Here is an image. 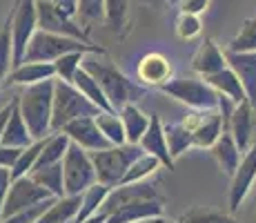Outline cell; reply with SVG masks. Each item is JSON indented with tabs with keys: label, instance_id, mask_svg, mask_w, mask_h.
<instances>
[{
	"label": "cell",
	"instance_id": "23",
	"mask_svg": "<svg viewBox=\"0 0 256 223\" xmlns=\"http://www.w3.org/2000/svg\"><path fill=\"white\" fill-rule=\"evenodd\" d=\"M80 201H82L80 194L58 196V199L38 216L36 223H72L76 219L78 210H80Z\"/></svg>",
	"mask_w": 256,
	"mask_h": 223
},
{
	"label": "cell",
	"instance_id": "6",
	"mask_svg": "<svg viewBox=\"0 0 256 223\" xmlns=\"http://www.w3.org/2000/svg\"><path fill=\"white\" fill-rule=\"evenodd\" d=\"M160 92L192 110H218V92L203 76H178L167 81Z\"/></svg>",
	"mask_w": 256,
	"mask_h": 223
},
{
	"label": "cell",
	"instance_id": "21",
	"mask_svg": "<svg viewBox=\"0 0 256 223\" xmlns=\"http://www.w3.org/2000/svg\"><path fill=\"white\" fill-rule=\"evenodd\" d=\"M228 67V58L225 52H220L218 45L212 38H208L198 49H196L194 58H192V69H194L198 76H212V74L220 72V69Z\"/></svg>",
	"mask_w": 256,
	"mask_h": 223
},
{
	"label": "cell",
	"instance_id": "9",
	"mask_svg": "<svg viewBox=\"0 0 256 223\" xmlns=\"http://www.w3.org/2000/svg\"><path fill=\"white\" fill-rule=\"evenodd\" d=\"M36 12H38V29L52 34H60V36H72L82 43H92L87 38L85 29L80 27L70 12L58 7L52 0H36Z\"/></svg>",
	"mask_w": 256,
	"mask_h": 223
},
{
	"label": "cell",
	"instance_id": "32",
	"mask_svg": "<svg viewBox=\"0 0 256 223\" xmlns=\"http://www.w3.org/2000/svg\"><path fill=\"white\" fill-rule=\"evenodd\" d=\"M96 123H98V127H100V132L110 138L112 145H122V143H127L125 125H122L118 112H100L96 116Z\"/></svg>",
	"mask_w": 256,
	"mask_h": 223
},
{
	"label": "cell",
	"instance_id": "39",
	"mask_svg": "<svg viewBox=\"0 0 256 223\" xmlns=\"http://www.w3.org/2000/svg\"><path fill=\"white\" fill-rule=\"evenodd\" d=\"M200 32H203V21H200V16L178 12V18H176V34H178L183 41H192V38L200 36Z\"/></svg>",
	"mask_w": 256,
	"mask_h": 223
},
{
	"label": "cell",
	"instance_id": "8",
	"mask_svg": "<svg viewBox=\"0 0 256 223\" xmlns=\"http://www.w3.org/2000/svg\"><path fill=\"white\" fill-rule=\"evenodd\" d=\"M62 178H65V194H82L96 183L92 154L76 143H70L62 156Z\"/></svg>",
	"mask_w": 256,
	"mask_h": 223
},
{
	"label": "cell",
	"instance_id": "43",
	"mask_svg": "<svg viewBox=\"0 0 256 223\" xmlns=\"http://www.w3.org/2000/svg\"><path fill=\"white\" fill-rule=\"evenodd\" d=\"M20 152H22V147H9V145L0 143V167H9V170H12V167L16 165Z\"/></svg>",
	"mask_w": 256,
	"mask_h": 223
},
{
	"label": "cell",
	"instance_id": "25",
	"mask_svg": "<svg viewBox=\"0 0 256 223\" xmlns=\"http://www.w3.org/2000/svg\"><path fill=\"white\" fill-rule=\"evenodd\" d=\"M2 145H9V147H27L34 143V136L29 132L27 123H24L20 110H18V96H16V105H14V112L9 116L7 125H4V132H2Z\"/></svg>",
	"mask_w": 256,
	"mask_h": 223
},
{
	"label": "cell",
	"instance_id": "15",
	"mask_svg": "<svg viewBox=\"0 0 256 223\" xmlns=\"http://www.w3.org/2000/svg\"><path fill=\"white\" fill-rule=\"evenodd\" d=\"M138 145L142 147L145 154H152L160 161V165H165L167 170H174V156L170 154V145H167V136H165V125L160 121L158 114H152V121L147 132L142 134V138L138 141Z\"/></svg>",
	"mask_w": 256,
	"mask_h": 223
},
{
	"label": "cell",
	"instance_id": "28",
	"mask_svg": "<svg viewBox=\"0 0 256 223\" xmlns=\"http://www.w3.org/2000/svg\"><path fill=\"white\" fill-rule=\"evenodd\" d=\"M110 190L112 187H107V185H102V183H94V185H90L85 192H82V201H80V210H78V214H76V219H74V223H82V221H87L90 216L94 214H98V212L102 210V203H105L107 199V194H110Z\"/></svg>",
	"mask_w": 256,
	"mask_h": 223
},
{
	"label": "cell",
	"instance_id": "48",
	"mask_svg": "<svg viewBox=\"0 0 256 223\" xmlns=\"http://www.w3.org/2000/svg\"><path fill=\"white\" fill-rule=\"evenodd\" d=\"M134 223H185V221H167L165 216H150V219H140Z\"/></svg>",
	"mask_w": 256,
	"mask_h": 223
},
{
	"label": "cell",
	"instance_id": "45",
	"mask_svg": "<svg viewBox=\"0 0 256 223\" xmlns=\"http://www.w3.org/2000/svg\"><path fill=\"white\" fill-rule=\"evenodd\" d=\"M208 7H210V0H180V3H178L180 12L196 14V16H200V14H203Z\"/></svg>",
	"mask_w": 256,
	"mask_h": 223
},
{
	"label": "cell",
	"instance_id": "37",
	"mask_svg": "<svg viewBox=\"0 0 256 223\" xmlns=\"http://www.w3.org/2000/svg\"><path fill=\"white\" fill-rule=\"evenodd\" d=\"M228 49H232V52H256V16L243 23L238 34L230 41Z\"/></svg>",
	"mask_w": 256,
	"mask_h": 223
},
{
	"label": "cell",
	"instance_id": "2",
	"mask_svg": "<svg viewBox=\"0 0 256 223\" xmlns=\"http://www.w3.org/2000/svg\"><path fill=\"white\" fill-rule=\"evenodd\" d=\"M54 85H56V78H49V81L24 87L22 94L18 96V110H20L34 141L47 138L52 134Z\"/></svg>",
	"mask_w": 256,
	"mask_h": 223
},
{
	"label": "cell",
	"instance_id": "38",
	"mask_svg": "<svg viewBox=\"0 0 256 223\" xmlns=\"http://www.w3.org/2000/svg\"><path fill=\"white\" fill-rule=\"evenodd\" d=\"M82 56L85 52H70V54H62L60 58L54 61V67H56V78L67 83H74V76L82 65Z\"/></svg>",
	"mask_w": 256,
	"mask_h": 223
},
{
	"label": "cell",
	"instance_id": "35",
	"mask_svg": "<svg viewBox=\"0 0 256 223\" xmlns=\"http://www.w3.org/2000/svg\"><path fill=\"white\" fill-rule=\"evenodd\" d=\"M130 16V0H105V23L112 32L120 34Z\"/></svg>",
	"mask_w": 256,
	"mask_h": 223
},
{
	"label": "cell",
	"instance_id": "29",
	"mask_svg": "<svg viewBox=\"0 0 256 223\" xmlns=\"http://www.w3.org/2000/svg\"><path fill=\"white\" fill-rule=\"evenodd\" d=\"M70 136L65 132H52L45 138V145L40 150V156L36 161V167L34 170H40L45 165H54V163H60L62 156H65L67 147H70Z\"/></svg>",
	"mask_w": 256,
	"mask_h": 223
},
{
	"label": "cell",
	"instance_id": "13",
	"mask_svg": "<svg viewBox=\"0 0 256 223\" xmlns=\"http://www.w3.org/2000/svg\"><path fill=\"white\" fill-rule=\"evenodd\" d=\"M136 199H163V196L158 194V190H156L154 183L150 181H136V183H120V185L112 187L110 194H107L105 203H102V210L105 214H110V212H114L116 207L125 205V203H132Z\"/></svg>",
	"mask_w": 256,
	"mask_h": 223
},
{
	"label": "cell",
	"instance_id": "18",
	"mask_svg": "<svg viewBox=\"0 0 256 223\" xmlns=\"http://www.w3.org/2000/svg\"><path fill=\"white\" fill-rule=\"evenodd\" d=\"M163 199H136L107 214V223H134L150 216H163Z\"/></svg>",
	"mask_w": 256,
	"mask_h": 223
},
{
	"label": "cell",
	"instance_id": "24",
	"mask_svg": "<svg viewBox=\"0 0 256 223\" xmlns=\"http://www.w3.org/2000/svg\"><path fill=\"white\" fill-rule=\"evenodd\" d=\"M205 81H208L218 94H223V96H228L230 101H234L236 105L243 103V101H248V94H245L243 83H240V78L236 76L230 67L220 69V72L212 74V76H205Z\"/></svg>",
	"mask_w": 256,
	"mask_h": 223
},
{
	"label": "cell",
	"instance_id": "30",
	"mask_svg": "<svg viewBox=\"0 0 256 223\" xmlns=\"http://www.w3.org/2000/svg\"><path fill=\"white\" fill-rule=\"evenodd\" d=\"M34 181L38 185H42L45 190H49L54 196H65V178H62V161L54 163V165H45L40 170H34L32 174Z\"/></svg>",
	"mask_w": 256,
	"mask_h": 223
},
{
	"label": "cell",
	"instance_id": "44",
	"mask_svg": "<svg viewBox=\"0 0 256 223\" xmlns=\"http://www.w3.org/2000/svg\"><path fill=\"white\" fill-rule=\"evenodd\" d=\"M12 170L9 167H0V219H2V207H4V199L9 194V187H12Z\"/></svg>",
	"mask_w": 256,
	"mask_h": 223
},
{
	"label": "cell",
	"instance_id": "16",
	"mask_svg": "<svg viewBox=\"0 0 256 223\" xmlns=\"http://www.w3.org/2000/svg\"><path fill=\"white\" fill-rule=\"evenodd\" d=\"M254 125H256V121H254V105L250 101L238 103V105L234 107L232 116H230L228 130L234 136L236 145L240 147V152H243V154L250 150V147H252V143L256 141Z\"/></svg>",
	"mask_w": 256,
	"mask_h": 223
},
{
	"label": "cell",
	"instance_id": "14",
	"mask_svg": "<svg viewBox=\"0 0 256 223\" xmlns=\"http://www.w3.org/2000/svg\"><path fill=\"white\" fill-rule=\"evenodd\" d=\"M136 76H138V81L142 83V85L160 89L167 81L174 78V67H172L170 58H165L163 54L152 52V54H145V56L138 61Z\"/></svg>",
	"mask_w": 256,
	"mask_h": 223
},
{
	"label": "cell",
	"instance_id": "41",
	"mask_svg": "<svg viewBox=\"0 0 256 223\" xmlns=\"http://www.w3.org/2000/svg\"><path fill=\"white\" fill-rule=\"evenodd\" d=\"M78 16L82 23H96L105 18V0H78Z\"/></svg>",
	"mask_w": 256,
	"mask_h": 223
},
{
	"label": "cell",
	"instance_id": "33",
	"mask_svg": "<svg viewBox=\"0 0 256 223\" xmlns=\"http://www.w3.org/2000/svg\"><path fill=\"white\" fill-rule=\"evenodd\" d=\"M42 145H45V138H38V141H34L32 145L22 147V152H20V156H18L16 165L12 167V178H18V176H27V174H32L34 167H36L38 156H40Z\"/></svg>",
	"mask_w": 256,
	"mask_h": 223
},
{
	"label": "cell",
	"instance_id": "36",
	"mask_svg": "<svg viewBox=\"0 0 256 223\" xmlns=\"http://www.w3.org/2000/svg\"><path fill=\"white\" fill-rule=\"evenodd\" d=\"M14 69V47H12V27L9 21L0 29V87L7 83L9 72Z\"/></svg>",
	"mask_w": 256,
	"mask_h": 223
},
{
	"label": "cell",
	"instance_id": "7",
	"mask_svg": "<svg viewBox=\"0 0 256 223\" xmlns=\"http://www.w3.org/2000/svg\"><path fill=\"white\" fill-rule=\"evenodd\" d=\"M12 27V47H14V67L24 61L27 47L34 34L38 32V12L36 0H18L12 16L7 18Z\"/></svg>",
	"mask_w": 256,
	"mask_h": 223
},
{
	"label": "cell",
	"instance_id": "26",
	"mask_svg": "<svg viewBox=\"0 0 256 223\" xmlns=\"http://www.w3.org/2000/svg\"><path fill=\"white\" fill-rule=\"evenodd\" d=\"M118 114H120V121H122V125H125L127 143H138L142 138V134L147 132V127H150L152 116H147L145 112H140L138 107H136V103L122 105L120 110H118Z\"/></svg>",
	"mask_w": 256,
	"mask_h": 223
},
{
	"label": "cell",
	"instance_id": "42",
	"mask_svg": "<svg viewBox=\"0 0 256 223\" xmlns=\"http://www.w3.org/2000/svg\"><path fill=\"white\" fill-rule=\"evenodd\" d=\"M185 223H238L236 219L220 212H192L185 216Z\"/></svg>",
	"mask_w": 256,
	"mask_h": 223
},
{
	"label": "cell",
	"instance_id": "5",
	"mask_svg": "<svg viewBox=\"0 0 256 223\" xmlns=\"http://www.w3.org/2000/svg\"><path fill=\"white\" fill-rule=\"evenodd\" d=\"M70 52L105 54V49L98 47V45H94V43H82V41L72 38V36H60V34H52V32H42V29H38V32L34 34L32 43H29V47H27L24 61L54 63L56 58H60L62 54H70Z\"/></svg>",
	"mask_w": 256,
	"mask_h": 223
},
{
	"label": "cell",
	"instance_id": "47",
	"mask_svg": "<svg viewBox=\"0 0 256 223\" xmlns=\"http://www.w3.org/2000/svg\"><path fill=\"white\" fill-rule=\"evenodd\" d=\"M52 3H56L65 12H70L72 16H78V0H52Z\"/></svg>",
	"mask_w": 256,
	"mask_h": 223
},
{
	"label": "cell",
	"instance_id": "40",
	"mask_svg": "<svg viewBox=\"0 0 256 223\" xmlns=\"http://www.w3.org/2000/svg\"><path fill=\"white\" fill-rule=\"evenodd\" d=\"M56 199H58V196H52V199H47V201H40V203H36V205L27 207V210L18 212V214L4 216V219H0V223H36L38 216H40L42 212H45L47 207L52 205V203L56 201Z\"/></svg>",
	"mask_w": 256,
	"mask_h": 223
},
{
	"label": "cell",
	"instance_id": "1",
	"mask_svg": "<svg viewBox=\"0 0 256 223\" xmlns=\"http://www.w3.org/2000/svg\"><path fill=\"white\" fill-rule=\"evenodd\" d=\"M100 56H105V54H85L82 56V67L98 81V85L102 87V92H105L107 101L112 103V107L118 112L127 103L138 101L142 96V89L134 81H130L114 63L102 61Z\"/></svg>",
	"mask_w": 256,
	"mask_h": 223
},
{
	"label": "cell",
	"instance_id": "31",
	"mask_svg": "<svg viewBox=\"0 0 256 223\" xmlns=\"http://www.w3.org/2000/svg\"><path fill=\"white\" fill-rule=\"evenodd\" d=\"M165 136H167V145H170V154L174 158L183 156L190 147H194L192 130H187L183 123H167Z\"/></svg>",
	"mask_w": 256,
	"mask_h": 223
},
{
	"label": "cell",
	"instance_id": "49",
	"mask_svg": "<svg viewBox=\"0 0 256 223\" xmlns=\"http://www.w3.org/2000/svg\"><path fill=\"white\" fill-rule=\"evenodd\" d=\"M138 3L147 5V7H154V9H158V7H163L165 3H170V0H138Z\"/></svg>",
	"mask_w": 256,
	"mask_h": 223
},
{
	"label": "cell",
	"instance_id": "17",
	"mask_svg": "<svg viewBox=\"0 0 256 223\" xmlns=\"http://www.w3.org/2000/svg\"><path fill=\"white\" fill-rule=\"evenodd\" d=\"M225 58H228V67L243 83L248 101L256 107V52H232V49H228Z\"/></svg>",
	"mask_w": 256,
	"mask_h": 223
},
{
	"label": "cell",
	"instance_id": "11",
	"mask_svg": "<svg viewBox=\"0 0 256 223\" xmlns=\"http://www.w3.org/2000/svg\"><path fill=\"white\" fill-rule=\"evenodd\" d=\"M254 181H256V141L243 154L238 167H236V172L232 174V185H230V194H228L230 210L232 212H236L240 207V203L245 201V196L252 190Z\"/></svg>",
	"mask_w": 256,
	"mask_h": 223
},
{
	"label": "cell",
	"instance_id": "20",
	"mask_svg": "<svg viewBox=\"0 0 256 223\" xmlns=\"http://www.w3.org/2000/svg\"><path fill=\"white\" fill-rule=\"evenodd\" d=\"M210 154L214 156L216 163H218L220 172L228 174L230 178H232V174L236 172V167H238V163H240V158H243V152H240V147L236 145V141H234L232 134H230V130H223V134L218 136V141L210 147Z\"/></svg>",
	"mask_w": 256,
	"mask_h": 223
},
{
	"label": "cell",
	"instance_id": "51",
	"mask_svg": "<svg viewBox=\"0 0 256 223\" xmlns=\"http://www.w3.org/2000/svg\"><path fill=\"white\" fill-rule=\"evenodd\" d=\"M250 223H256V219H254V221H250Z\"/></svg>",
	"mask_w": 256,
	"mask_h": 223
},
{
	"label": "cell",
	"instance_id": "4",
	"mask_svg": "<svg viewBox=\"0 0 256 223\" xmlns=\"http://www.w3.org/2000/svg\"><path fill=\"white\" fill-rule=\"evenodd\" d=\"M100 110L80 92L74 83L56 78L54 85V114H52V132H60L67 123L80 116H98Z\"/></svg>",
	"mask_w": 256,
	"mask_h": 223
},
{
	"label": "cell",
	"instance_id": "34",
	"mask_svg": "<svg viewBox=\"0 0 256 223\" xmlns=\"http://www.w3.org/2000/svg\"><path fill=\"white\" fill-rule=\"evenodd\" d=\"M158 167H160V161H158L156 156H152V154H140V156L130 165V170H127V174H125V178H122V183L147 181V178L154 174Z\"/></svg>",
	"mask_w": 256,
	"mask_h": 223
},
{
	"label": "cell",
	"instance_id": "10",
	"mask_svg": "<svg viewBox=\"0 0 256 223\" xmlns=\"http://www.w3.org/2000/svg\"><path fill=\"white\" fill-rule=\"evenodd\" d=\"M52 192L45 190L42 185H38L32 176H18L12 181V187H9V194L4 199V207H2V219L4 216L18 214V212L27 210V207L36 205L40 201L52 199Z\"/></svg>",
	"mask_w": 256,
	"mask_h": 223
},
{
	"label": "cell",
	"instance_id": "22",
	"mask_svg": "<svg viewBox=\"0 0 256 223\" xmlns=\"http://www.w3.org/2000/svg\"><path fill=\"white\" fill-rule=\"evenodd\" d=\"M225 130L223 116H220L218 110H205L203 116H200V123L194 127L192 132V138H194V147H200V150H210L218 136Z\"/></svg>",
	"mask_w": 256,
	"mask_h": 223
},
{
	"label": "cell",
	"instance_id": "50",
	"mask_svg": "<svg viewBox=\"0 0 256 223\" xmlns=\"http://www.w3.org/2000/svg\"><path fill=\"white\" fill-rule=\"evenodd\" d=\"M180 3V0H170V5H178Z\"/></svg>",
	"mask_w": 256,
	"mask_h": 223
},
{
	"label": "cell",
	"instance_id": "27",
	"mask_svg": "<svg viewBox=\"0 0 256 223\" xmlns=\"http://www.w3.org/2000/svg\"><path fill=\"white\" fill-rule=\"evenodd\" d=\"M74 85L80 89V92L85 94V96L90 98V101H92L100 112H116L114 107H112V103L107 101L105 92H102V87L98 85V81H96V78H94L92 74L87 72V69L82 67V65H80V69L76 72V76H74Z\"/></svg>",
	"mask_w": 256,
	"mask_h": 223
},
{
	"label": "cell",
	"instance_id": "12",
	"mask_svg": "<svg viewBox=\"0 0 256 223\" xmlns=\"http://www.w3.org/2000/svg\"><path fill=\"white\" fill-rule=\"evenodd\" d=\"M60 132H65L72 143L80 145L82 150H87V152L112 147L110 138H107L105 134L100 132V127H98L96 116H80V118H76V121L67 123Z\"/></svg>",
	"mask_w": 256,
	"mask_h": 223
},
{
	"label": "cell",
	"instance_id": "52",
	"mask_svg": "<svg viewBox=\"0 0 256 223\" xmlns=\"http://www.w3.org/2000/svg\"><path fill=\"white\" fill-rule=\"evenodd\" d=\"M72 223H74V221H72Z\"/></svg>",
	"mask_w": 256,
	"mask_h": 223
},
{
	"label": "cell",
	"instance_id": "46",
	"mask_svg": "<svg viewBox=\"0 0 256 223\" xmlns=\"http://www.w3.org/2000/svg\"><path fill=\"white\" fill-rule=\"evenodd\" d=\"M14 105H16V98H12V101L7 103V105L0 107V141H2V132H4V125H7L9 116H12L14 112Z\"/></svg>",
	"mask_w": 256,
	"mask_h": 223
},
{
	"label": "cell",
	"instance_id": "3",
	"mask_svg": "<svg viewBox=\"0 0 256 223\" xmlns=\"http://www.w3.org/2000/svg\"><path fill=\"white\" fill-rule=\"evenodd\" d=\"M90 154L96 170V181L107 187H116L122 183L132 163L145 152L138 143H122V145H112L105 150L90 152Z\"/></svg>",
	"mask_w": 256,
	"mask_h": 223
},
{
	"label": "cell",
	"instance_id": "19",
	"mask_svg": "<svg viewBox=\"0 0 256 223\" xmlns=\"http://www.w3.org/2000/svg\"><path fill=\"white\" fill-rule=\"evenodd\" d=\"M49 78H56V67L54 63H38V61H24L20 65H16L9 72L7 83L9 85H36V83L49 81Z\"/></svg>",
	"mask_w": 256,
	"mask_h": 223
}]
</instances>
